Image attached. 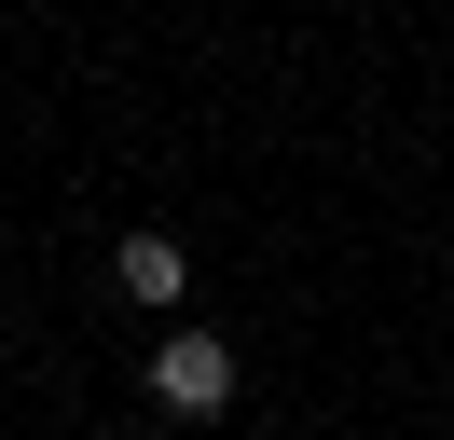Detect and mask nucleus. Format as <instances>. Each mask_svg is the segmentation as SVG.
<instances>
[{"label": "nucleus", "instance_id": "nucleus-1", "mask_svg": "<svg viewBox=\"0 0 454 440\" xmlns=\"http://www.w3.org/2000/svg\"><path fill=\"white\" fill-rule=\"evenodd\" d=\"M138 385H152V412H179V427H207V412H234V344L179 317V330H152Z\"/></svg>", "mask_w": 454, "mask_h": 440}, {"label": "nucleus", "instance_id": "nucleus-2", "mask_svg": "<svg viewBox=\"0 0 454 440\" xmlns=\"http://www.w3.org/2000/svg\"><path fill=\"white\" fill-rule=\"evenodd\" d=\"M111 289L138 302V317H166V302L193 289V248L179 234H111Z\"/></svg>", "mask_w": 454, "mask_h": 440}]
</instances>
